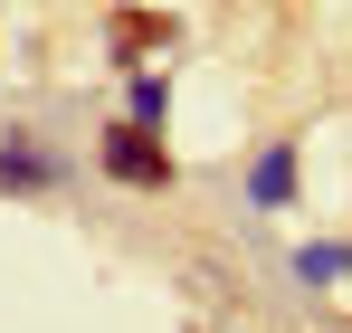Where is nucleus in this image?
<instances>
[{
	"mask_svg": "<svg viewBox=\"0 0 352 333\" xmlns=\"http://www.w3.org/2000/svg\"><path fill=\"white\" fill-rule=\"evenodd\" d=\"M105 171H115L124 191H172V181H181V162L162 153V143H153V124H143V114L105 133Z\"/></svg>",
	"mask_w": 352,
	"mask_h": 333,
	"instance_id": "nucleus-1",
	"label": "nucleus"
}]
</instances>
